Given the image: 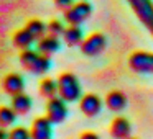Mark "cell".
Here are the masks:
<instances>
[{
  "label": "cell",
  "instance_id": "obj_1",
  "mask_svg": "<svg viewBox=\"0 0 153 139\" xmlns=\"http://www.w3.org/2000/svg\"><path fill=\"white\" fill-rule=\"evenodd\" d=\"M20 64L27 72L36 74V75L46 74L51 67L50 57L41 54L36 49H23L22 51L20 53Z\"/></svg>",
  "mask_w": 153,
  "mask_h": 139
},
{
  "label": "cell",
  "instance_id": "obj_2",
  "mask_svg": "<svg viewBox=\"0 0 153 139\" xmlns=\"http://www.w3.org/2000/svg\"><path fill=\"white\" fill-rule=\"evenodd\" d=\"M58 95L68 103L79 102L82 97V89H81V82L74 74L64 72L58 77Z\"/></svg>",
  "mask_w": 153,
  "mask_h": 139
},
{
  "label": "cell",
  "instance_id": "obj_3",
  "mask_svg": "<svg viewBox=\"0 0 153 139\" xmlns=\"http://www.w3.org/2000/svg\"><path fill=\"white\" fill-rule=\"evenodd\" d=\"M64 21L68 25H81L91 17L92 13V5L87 2V0H79V2H74L73 7L68 8L66 12H63Z\"/></svg>",
  "mask_w": 153,
  "mask_h": 139
},
{
  "label": "cell",
  "instance_id": "obj_4",
  "mask_svg": "<svg viewBox=\"0 0 153 139\" xmlns=\"http://www.w3.org/2000/svg\"><path fill=\"white\" fill-rule=\"evenodd\" d=\"M128 67L137 74L148 75L153 74V53L146 51H135L128 57Z\"/></svg>",
  "mask_w": 153,
  "mask_h": 139
},
{
  "label": "cell",
  "instance_id": "obj_5",
  "mask_svg": "<svg viewBox=\"0 0 153 139\" xmlns=\"http://www.w3.org/2000/svg\"><path fill=\"white\" fill-rule=\"evenodd\" d=\"M107 48V38L102 33H92L81 43V53L87 57H96L102 54Z\"/></svg>",
  "mask_w": 153,
  "mask_h": 139
},
{
  "label": "cell",
  "instance_id": "obj_6",
  "mask_svg": "<svg viewBox=\"0 0 153 139\" xmlns=\"http://www.w3.org/2000/svg\"><path fill=\"white\" fill-rule=\"evenodd\" d=\"M46 116L53 124H59L68 118V102L59 95L53 97L46 102Z\"/></svg>",
  "mask_w": 153,
  "mask_h": 139
},
{
  "label": "cell",
  "instance_id": "obj_7",
  "mask_svg": "<svg viewBox=\"0 0 153 139\" xmlns=\"http://www.w3.org/2000/svg\"><path fill=\"white\" fill-rule=\"evenodd\" d=\"M133 13L148 30L153 28V2L152 0H127Z\"/></svg>",
  "mask_w": 153,
  "mask_h": 139
},
{
  "label": "cell",
  "instance_id": "obj_8",
  "mask_svg": "<svg viewBox=\"0 0 153 139\" xmlns=\"http://www.w3.org/2000/svg\"><path fill=\"white\" fill-rule=\"evenodd\" d=\"M102 106H104V102L100 100L99 95H96V93H86V95H82L79 100L81 113H84V115L89 116V118L99 115V113L102 111Z\"/></svg>",
  "mask_w": 153,
  "mask_h": 139
},
{
  "label": "cell",
  "instance_id": "obj_9",
  "mask_svg": "<svg viewBox=\"0 0 153 139\" xmlns=\"http://www.w3.org/2000/svg\"><path fill=\"white\" fill-rule=\"evenodd\" d=\"M31 139H53V123L48 116L35 118L31 123Z\"/></svg>",
  "mask_w": 153,
  "mask_h": 139
},
{
  "label": "cell",
  "instance_id": "obj_10",
  "mask_svg": "<svg viewBox=\"0 0 153 139\" xmlns=\"http://www.w3.org/2000/svg\"><path fill=\"white\" fill-rule=\"evenodd\" d=\"M109 134L112 139H128L132 134V124L127 118L123 116H117L112 119L109 126Z\"/></svg>",
  "mask_w": 153,
  "mask_h": 139
},
{
  "label": "cell",
  "instance_id": "obj_11",
  "mask_svg": "<svg viewBox=\"0 0 153 139\" xmlns=\"http://www.w3.org/2000/svg\"><path fill=\"white\" fill-rule=\"evenodd\" d=\"M2 89L7 95L13 97V95H18V93L25 92V79L17 72H12V74H7L2 80Z\"/></svg>",
  "mask_w": 153,
  "mask_h": 139
},
{
  "label": "cell",
  "instance_id": "obj_12",
  "mask_svg": "<svg viewBox=\"0 0 153 139\" xmlns=\"http://www.w3.org/2000/svg\"><path fill=\"white\" fill-rule=\"evenodd\" d=\"M61 49V43L58 40V36H53V34H45L43 38L36 41V51H40L41 54L51 57L53 54H56L58 51Z\"/></svg>",
  "mask_w": 153,
  "mask_h": 139
},
{
  "label": "cell",
  "instance_id": "obj_13",
  "mask_svg": "<svg viewBox=\"0 0 153 139\" xmlns=\"http://www.w3.org/2000/svg\"><path fill=\"white\" fill-rule=\"evenodd\" d=\"M105 106L110 110V111H122L123 108L127 106V97L123 92L120 90H112L105 95V100H104Z\"/></svg>",
  "mask_w": 153,
  "mask_h": 139
},
{
  "label": "cell",
  "instance_id": "obj_14",
  "mask_svg": "<svg viewBox=\"0 0 153 139\" xmlns=\"http://www.w3.org/2000/svg\"><path fill=\"white\" fill-rule=\"evenodd\" d=\"M31 106H33V100L30 95H27L25 92L18 93V95L12 97V108L17 111L18 116H25L30 113Z\"/></svg>",
  "mask_w": 153,
  "mask_h": 139
},
{
  "label": "cell",
  "instance_id": "obj_15",
  "mask_svg": "<svg viewBox=\"0 0 153 139\" xmlns=\"http://www.w3.org/2000/svg\"><path fill=\"white\" fill-rule=\"evenodd\" d=\"M63 40L68 46H81L84 41V31L81 25H69L63 33Z\"/></svg>",
  "mask_w": 153,
  "mask_h": 139
},
{
  "label": "cell",
  "instance_id": "obj_16",
  "mask_svg": "<svg viewBox=\"0 0 153 139\" xmlns=\"http://www.w3.org/2000/svg\"><path fill=\"white\" fill-rule=\"evenodd\" d=\"M35 36L30 33V31L27 30V28H23V30H18L17 33L13 34V46L18 48V49H30L31 44L35 43Z\"/></svg>",
  "mask_w": 153,
  "mask_h": 139
},
{
  "label": "cell",
  "instance_id": "obj_17",
  "mask_svg": "<svg viewBox=\"0 0 153 139\" xmlns=\"http://www.w3.org/2000/svg\"><path fill=\"white\" fill-rule=\"evenodd\" d=\"M40 95L43 98L50 100L58 95V80L51 79V77H45L40 80Z\"/></svg>",
  "mask_w": 153,
  "mask_h": 139
},
{
  "label": "cell",
  "instance_id": "obj_18",
  "mask_svg": "<svg viewBox=\"0 0 153 139\" xmlns=\"http://www.w3.org/2000/svg\"><path fill=\"white\" fill-rule=\"evenodd\" d=\"M17 111H15L13 108L7 105H2L0 106V126L2 128H10V126L15 124V121H17Z\"/></svg>",
  "mask_w": 153,
  "mask_h": 139
},
{
  "label": "cell",
  "instance_id": "obj_19",
  "mask_svg": "<svg viewBox=\"0 0 153 139\" xmlns=\"http://www.w3.org/2000/svg\"><path fill=\"white\" fill-rule=\"evenodd\" d=\"M25 28H27V30L30 31L31 34H33L36 41L40 40V38H43L45 34L48 33V25H45L41 20H36V18L28 21V23L25 25Z\"/></svg>",
  "mask_w": 153,
  "mask_h": 139
},
{
  "label": "cell",
  "instance_id": "obj_20",
  "mask_svg": "<svg viewBox=\"0 0 153 139\" xmlns=\"http://www.w3.org/2000/svg\"><path fill=\"white\" fill-rule=\"evenodd\" d=\"M8 139H31V132L25 126H15L8 131Z\"/></svg>",
  "mask_w": 153,
  "mask_h": 139
},
{
  "label": "cell",
  "instance_id": "obj_21",
  "mask_svg": "<svg viewBox=\"0 0 153 139\" xmlns=\"http://www.w3.org/2000/svg\"><path fill=\"white\" fill-rule=\"evenodd\" d=\"M64 30H66V26H64V23L59 20H51L50 23H48V33L53 34V36H63Z\"/></svg>",
  "mask_w": 153,
  "mask_h": 139
},
{
  "label": "cell",
  "instance_id": "obj_22",
  "mask_svg": "<svg viewBox=\"0 0 153 139\" xmlns=\"http://www.w3.org/2000/svg\"><path fill=\"white\" fill-rule=\"evenodd\" d=\"M53 4H54V7H56L58 10L66 12L68 8H71V7H73L74 0H53Z\"/></svg>",
  "mask_w": 153,
  "mask_h": 139
},
{
  "label": "cell",
  "instance_id": "obj_23",
  "mask_svg": "<svg viewBox=\"0 0 153 139\" xmlns=\"http://www.w3.org/2000/svg\"><path fill=\"white\" fill-rule=\"evenodd\" d=\"M79 139H100V138H99V134H96L92 131H86L79 136Z\"/></svg>",
  "mask_w": 153,
  "mask_h": 139
},
{
  "label": "cell",
  "instance_id": "obj_24",
  "mask_svg": "<svg viewBox=\"0 0 153 139\" xmlns=\"http://www.w3.org/2000/svg\"><path fill=\"white\" fill-rule=\"evenodd\" d=\"M0 139H8V131H7V128H2V126H0Z\"/></svg>",
  "mask_w": 153,
  "mask_h": 139
},
{
  "label": "cell",
  "instance_id": "obj_25",
  "mask_svg": "<svg viewBox=\"0 0 153 139\" xmlns=\"http://www.w3.org/2000/svg\"><path fill=\"white\" fill-rule=\"evenodd\" d=\"M128 139H138V138H128Z\"/></svg>",
  "mask_w": 153,
  "mask_h": 139
},
{
  "label": "cell",
  "instance_id": "obj_26",
  "mask_svg": "<svg viewBox=\"0 0 153 139\" xmlns=\"http://www.w3.org/2000/svg\"><path fill=\"white\" fill-rule=\"evenodd\" d=\"M150 31H152V34H153V28H152V30H150Z\"/></svg>",
  "mask_w": 153,
  "mask_h": 139
}]
</instances>
